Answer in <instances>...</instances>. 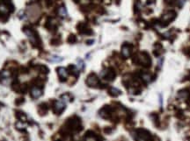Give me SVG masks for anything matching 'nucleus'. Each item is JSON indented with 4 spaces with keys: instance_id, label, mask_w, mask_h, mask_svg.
Listing matches in <instances>:
<instances>
[{
    "instance_id": "nucleus-8",
    "label": "nucleus",
    "mask_w": 190,
    "mask_h": 141,
    "mask_svg": "<svg viewBox=\"0 0 190 141\" xmlns=\"http://www.w3.org/2000/svg\"><path fill=\"white\" fill-rule=\"evenodd\" d=\"M58 14L62 18H66L67 17V11L64 7H60L58 10Z\"/></svg>"
},
{
    "instance_id": "nucleus-7",
    "label": "nucleus",
    "mask_w": 190,
    "mask_h": 141,
    "mask_svg": "<svg viewBox=\"0 0 190 141\" xmlns=\"http://www.w3.org/2000/svg\"><path fill=\"white\" fill-rule=\"evenodd\" d=\"M25 33H26V36L28 37L29 40H30L32 43H35V42H36V39H35V34H34V33L32 32L31 30L27 29V30L25 31Z\"/></svg>"
},
{
    "instance_id": "nucleus-9",
    "label": "nucleus",
    "mask_w": 190,
    "mask_h": 141,
    "mask_svg": "<svg viewBox=\"0 0 190 141\" xmlns=\"http://www.w3.org/2000/svg\"><path fill=\"white\" fill-rule=\"evenodd\" d=\"M77 68H78V69H80V70H82L84 68V62L81 59H78Z\"/></svg>"
},
{
    "instance_id": "nucleus-10",
    "label": "nucleus",
    "mask_w": 190,
    "mask_h": 141,
    "mask_svg": "<svg viewBox=\"0 0 190 141\" xmlns=\"http://www.w3.org/2000/svg\"><path fill=\"white\" fill-rule=\"evenodd\" d=\"M143 79H144V81L149 82V81H150V75H148V74H144L143 75Z\"/></svg>"
},
{
    "instance_id": "nucleus-2",
    "label": "nucleus",
    "mask_w": 190,
    "mask_h": 141,
    "mask_svg": "<svg viewBox=\"0 0 190 141\" xmlns=\"http://www.w3.org/2000/svg\"><path fill=\"white\" fill-rule=\"evenodd\" d=\"M176 17V13L173 11H170L168 12H166L163 17H162V21L167 23H170L171 21H173Z\"/></svg>"
},
{
    "instance_id": "nucleus-3",
    "label": "nucleus",
    "mask_w": 190,
    "mask_h": 141,
    "mask_svg": "<svg viewBox=\"0 0 190 141\" xmlns=\"http://www.w3.org/2000/svg\"><path fill=\"white\" fill-rule=\"evenodd\" d=\"M86 83L88 84L89 86H91V87L96 86L97 84L99 83V79H98V77H97L96 75L92 74V75H91L88 76L87 81H86Z\"/></svg>"
},
{
    "instance_id": "nucleus-13",
    "label": "nucleus",
    "mask_w": 190,
    "mask_h": 141,
    "mask_svg": "<svg viewBox=\"0 0 190 141\" xmlns=\"http://www.w3.org/2000/svg\"><path fill=\"white\" fill-rule=\"evenodd\" d=\"M111 92H112V94H113L114 96H118V95L120 94V91H119L118 90L114 89V88H112V89H111Z\"/></svg>"
},
{
    "instance_id": "nucleus-4",
    "label": "nucleus",
    "mask_w": 190,
    "mask_h": 141,
    "mask_svg": "<svg viewBox=\"0 0 190 141\" xmlns=\"http://www.w3.org/2000/svg\"><path fill=\"white\" fill-rule=\"evenodd\" d=\"M42 90L39 89L38 87H34L33 89L31 90V97L33 98H39L41 96H42Z\"/></svg>"
},
{
    "instance_id": "nucleus-1",
    "label": "nucleus",
    "mask_w": 190,
    "mask_h": 141,
    "mask_svg": "<svg viewBox=\"0 0 190 141\" xmlns=\"http://www.w3.org/2000/svg\"><path fill=\"white\" fill-rule=\"evenodd\" d=\"M65 108V102L63 101L62 99L56 101V103H55V107H54V110L55 111V113L60 114L61 112L64 110Z\"/></svg>"
},
{
    "instance_id": "nucleus-5",
    "label": "nucleus",
    "mask_w": 190,
    "mask_h": 141,
    "mask_svg": "<svg viewBox=\"0 0 190 141\" xmlns=\"http://www.w3.org/2000/svg\"><path fill=\"white\" fill-rule=\"evenodd\" d=\"M57 72H58V75L62 80H65L68 77V71L64 68H58Z\"/></svg>"
},
{
    "instance_id": "nucleus-11",
    "label": "nucleus",
    "mask_w": 190,
    "mask_h": 141,
    "mask_svg": "<svg viewBox=\"0 0 190 141\" xmlns=\"http://www.w3.org/2000/svg\"><path fill=\"white\" fill-rule=\"evenodd\" d=\"M85 141H97V139L94 136H89V137H86Z\"/></svg>"
},
{
    "instance_id": "nucleus-6",
    "label": "nucleus",
    "mask_w": 190,
    "mask_h": 141,
    "mask_svg": "<svg viewBox=\"0 0 190 141\" xmlns=\"http://www.w3.org/2000/svg\"><path fill=\"white\" fill-rule=\"evenodd\" d=\"M130 52H131V50H130V47L128 45H125V46H123V47H122V48H121V53H122V55L124 56L125 58H128V57H130Z\"/></svg>"
},
{
    "instance_id": "nucleus-12",
    "label": "nucleus",
    "mask_w": 190,
    "mask_h": 141,
    "mask_svg": "<svg viewBox=\"0 0 190 141\" xmlns=\"http://www.w3.org/2000/svg\"><path fill=\"white\" fill-rule=\"evenodd\" d=\"M16 126H17V128H18V129H20V130H22V129H24L25 127H26V126L25 125H23V124H22V122L17 123Z\"/></svg>"
}]
</instances>
